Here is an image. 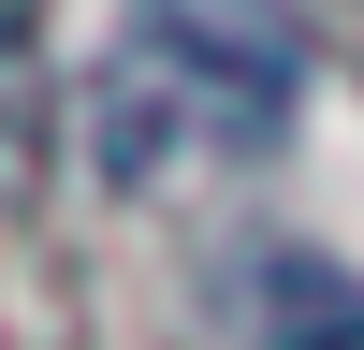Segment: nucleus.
Here are the masks:
<instances>
[{
    "label": "nucleus",
    "mask_w": 364,
    "mask_h": 350,
    "mask_svg": "<svg viewBox=\"0 0 364 350\" xmlns=\"http://www.w3.org/2000/svg\"><path fill=\"white\" fill-rule=\"evenodd\" d=\"M306 102V44L277 0H132V29L87 73V175L102 190H190L219 161H262Z\"/></svg>",
    "instance_id": "obj_1"
}]
</instances>
